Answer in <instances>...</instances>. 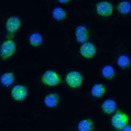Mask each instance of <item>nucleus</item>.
I'll list each match as a JSON object with an SVG mask.
<instances>
[{
	"label": "nucleus",
	"mask_w": 131,
	"mask_h": 131,
	"mask_svg": "<svg viewBox=\"0 0 131 131\" xmlns=\"http://www.w3.org/2000/svg\"><path fill=\"white\" fill-rule=\"evenodd\" d=\"M129 120V117L126 113L118 111L112 117V124L116 129L122 130L125 126L128 125Z\"/></svg>",
	"instance_id": "obj_1"
},
{
	"label": "nucleus",
	"mask_w": 131,
	"mask_h": 131,
	"mask_svg": "<svg viewBox=\"0 0 131 131\" xmlns=\"http://www.w3.org/2000/svg\"><path fill=\"white\" fill-rule=\"evenodd\" d=\"M16 44L12 40H7L2 43L1 49V57L6 60L11 57L16 50Z\"/></svg>",
	"instance_id": "obj_2"
},
{
	"label": "nucleus",
	"mask_w": 131,
	"mask_h": 131,
	"mask_svg": "<svg viewBox=\"0 0 131 131\" xmlns=\"http://www.w3.org/2000/svg\"><path fill=\"white\" fill-rule=\"evenodd\" d=\"M66 80L70 87L72 88H77L80 86L82 83L83 77L79 72L72 71L68 74Z\"/></svg>",
	"instance_id": "obj_3"
},
{
	"label": "nucleus",
	"mask_w": 131,
	"mask_h": 131,
	"mask_svg": "<svg viewBox=\"0 0 131 131\" xmlns=\"http://www.w3.org/2000/svg\"><path fill=\"white\" fill-rule=\"evenodd\" d=\"M41 81L43 84L49 86H56L60 82L61 78L59 75L53 71L46 72L42 77Z\"/></svg>",
	"instance_id": "obj_4"
},
{
	"label": "nucleus",
	"mask_w": 131,
	"mask_h": 131,
	"mask_svg": "<svg viewBox=\"0 0 131 131\" xmlns=\"http://www.w3.org/2000/svg\"><path fill=\"white\" fill-rule=\"evenodd\" d=\"M96 10L98 15L104 17L110 16L113 11V6L109 2H102L96 5Z\"/></svg>",
	"instance_id": "obj_5"
},
{
	"label": "nucleus",
	"mask_w": 131,
	"mask_h": 131,
	"mask_svg": "<svg viewBox=\"0 0 131 131\" xmlns=\"http://www.w3.org/2000/svg\"><path fill=\"white\" fill-rule=\"evenodd\" d=\"M21 21L19 18L16 16L9 17L7 21L6 27L7 31L10 35L14 34L19 28Z\"/></svg>",
	"instance_id": "obj_6"
},
{
	"label": "nucleus",
	"mask_w": 131,
	"mask_h": 131,
	"mask_svg": "<svg viewBox=\"0 0 131 131\" xmlns=\"http://www.w3.org/2000/svg\"><path fill=\"white\" fill-rule=\"evenodd\" d=\"M81 54L83 57L86 58H92L96 52L95 47L90 42L85 43L80 48Z\"/></svg>",
	"instance_id": "obj_7"
},
{
	"label": "nucleus",
	"mask_w": 131,
	"mask_h": 131,
	"mask_svg": "<svg viewBox=\"0 0 131 131\" xmlns=\"http://www.w3.org/2000/svg\"><path fill=\"white\" fill-rule=\"evenodd\" d=\"M27 91L26 88L21 85L15 86L12 91V95L14 99L17 101H21L26 97Z\"/></svg>",
	"instance_id": "obj_8"
},
{
	"label": "nucleus",
	"mask_w": 131,
	"mask_h": 131,
	"mask_svg": "<svg viewBox=\"0 0 131 131\" xmlns=\"http://www.w3.org/2000/svg\"><path fill=\"white\" fill-rule=\"evenodd\" d=\"M116 108V103L112 99H106L103 102L102 105L103 111L106 114H112L114 113Z\"/></svg>",
	"instance_id": "obj_9"
},
{
	"label": "nucleus",
	"mask_w": 131,
	"mask_h": 131,
	"mask_svg": "<svg viewBox=\"0 0 131 131\" xmlns=\"http://www.w3.org/2000/svg\"><path fill=\"white\" fill-rule=\"evenodd\" d=\"M60 98L57 93H54L48 95L44 99L46 105L49 107L57 106L59 102Z\"/></svg>",
	"instance_id": "obj_10"
},
{
	"label": "nucleus",
	"mask_w": 131,
	"mask_h": 131,
	"mask_svg": "<svg viewBox=\"0 0 131 131\" xmlns=\"http://www.w3.org/2000/svg\"><path fill=\"white\" fill-rule=\"evenodd\" d=\"M94 128V123L92 119H90L82 120L78 125V130L81 131H92Z\"/></svg>",
	"instance_id": "obj_11"
},
{
	"label": "nucleus",
	"mask_w": 131,
	"mask_h": 131,
	"mask_svg": "<svg viewBox=\"0 0 131 131\" xmlns=\"http://www.w3.org/2000/svg\"><path fill=\"white\" fill-rule=\"evenodd\" d=\"M106 92V87L102 84H95L91 90V93L92 96L96 98H100Z\"/></svg>",
	"instance_id": "obj_12"
},
{
	"label": "nucleus",
	"mask_w": 131,
	"mask_h": 131,
	"mask_svg": "<svg viewBox=\"0 0 131 131\" xmlns=\"http://www.w3.org/2000/svg\"><path fill=\"white\" fill-rule=\"evenodd\" d=\"M102 74L105 78L111 80L114 78L115 73L113 67L110 65H106L103 68L102 70Z\"/></svg>",
	"instance_id": "obj_13"
},
{
	"label": "nucleus",
	"mask_w": 131,
	"mask_h": 131,
	"mask_svg": "<svg viewBox=\"0 0 131 131\" xmlns=\"http://www.w3.org/2000/svg\"><path fill=\"white\" fill-rule=\"evenodd\" d=\"M52 14L54 18L58 21L64 20L67 16L66 12L60 7L54 8L52 12Z\"/></svg>",
	"instance_id": "obj_14"
},
{
	"label": "nucleus",
	"mask_w": 131,
	"mask_h": 131,
	"mask_svg": "<svg viewBox=\"0 0 131 131\" xmlns=\"http://www.w3.org/2000/svg\"><path fill=\"white\" fill-rule=\"evenodd\" d=\"M117 8L118 11L122 14L127 15L130 11V4L129 2L124 1L119 3Z\"/></svg>",
	"instance_id": "obj_15"
},
{
	"label": "nucleus",
	"mask_w": 131,
	"mask_h": 131,
	"mask_svg": "<svg viewBox=\"0 0 131 131\" xmlns=\"http://www.w3.org/2000/svg\"><path fill=\"white\" fill-rule=\"evenodd\" d=\"M43 38L41 35L38 33L32 34L29 37L30 44L34 47L39 46L42 41Z\"/></svg>",
	"instance_id": "obj_16"
},
{
	"label": "nucleus",
	"mask_w": 131,
	"mask_h": 131,
	"mask_svg": "<svg viewBox=\"0 0 131 131\" xmlns=\"http://www.w3.org/2000/svg\"><path fill=\"white\" fill-rule=\"evenodd\" d=\"M14 80L13 74L12 72H7L2 75L1 77V83L5 86L11 85Z\"/></svg>",
	"instance_id": "obj_17"
},
{
	"label": "nucleus",
	"mask_w": 131,
	"mask_h": 131,
	"mask_svg": "<svg viewBox=\"0 0 131 131\" xmlns=\"http://www.w3.org/2000/svg\"><path fill=\"white\" fill-rule=\"evenodd\" d=\"M118 65L123 69L127 68L129 66L130 61L129 57L126 55L120 56L117 60Z\"/></svg>",
	"instance_id": "obj_18"
},
{
	"label": "nucleus",
	"mask_w": 131,
	"mask_h": 131,
	"mask_svg": "<svg viewBox=\"0 0 131 131\" xmlns=\"http://www.w3.org/2000/svg\"><path fill=\"white\" fill-rule=\"evenodd\" d=\"M75 35L76 36L78 35L89 34L88 29L86 27L84 26H79L77 27L75 30Z\"/></svg>",
	"instance_id": "obj_19"
},
{
	"label": "nucleus",
	"mask_w": 131,
	"mask_h": 131,
	"mask_svg": "<svg viewBox=\"0 0 131 131\" xmlns=\"http://www.w3.org/2000/svg\"><path fill=\"white\" fill-rule=\"evenodd\" d=\"M89 38V34L79 35L77 36V41L80 43H85L88 40Z\"/></svg>",
	"instance_id": "obj_20"
},
{
	"label": "nucleus",
	"mask_w": 131,
	"mask_h": 131,
	"mask_svg": "<svg viewBox=\"0 0 131 131\" xmlns=\"http://www.w3.org/2000/svg\"><path fill=\"white\" fill-rule=\"evenodd\" d=\"M122 130L124 131H130V127L129 126H128V125H127L124 127Z\"/></svg>",
	"instance_id": "obj_21"
},
{
	"label": "nucleus",
	"mask_w": 131,
	"mask_h": 131,
	"mask_svg": "<svg viewBox=\"0 0 131 131\" xmlns=\"http://www.w3.org/2000/svg\"><path fill=\"white\" fill-rule=\"evenodd\" d=\"M69 1H58V2L61 3H68Z\"/></svg>",
	"instance_id": "obj_22"
}]
</instances>
